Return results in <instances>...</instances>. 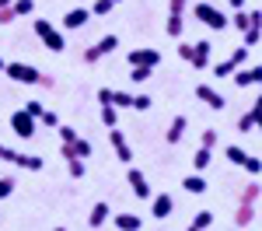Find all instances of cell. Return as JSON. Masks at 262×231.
<instances>
[{"instance_id":"cell-32","label":"cell","mask_w":262,"mask_h":231,"mask_svg":"<svg viewBox=\"0 0 262 231\" xmlns=\"http://www.w3.org/2000/svg\"><path fill=\"white\" fill-rule=\"evenodd\" d=\"M67 172H70V179H84V158H70Z\"/></svg>"},{"instance_id":"cell-9","label":"cell","mask_w":262,"mask_h":231,"mask_svg":"<svg viewBox=\"0 0 262 231\" xmlns=\"http://www.w3.org/2000/svg\"><path fill=\"white\" fill-rule=\"evenodd\" d=\"M11 130H14V137L28 140V137H35V119H32L25 109H18V112L11 116Z\"/></svg>"},{"instance_id":"cell-27","label":"cell","mask_w":262,"mask_h":231,"mask_svg":"<svg viewBox=\"0 0 262 231\" xmlns=\"http://www.w3.org/2000/svg\"><path fill=\"white\" fill-rule=\"evenodd\" d=\"M259 193H262L259 179H252V182H248V186L242 189V203H259Z\"/></svg>"},{"instance_id":"cell-15","label":"cell","mask_w":262,"mask_h":231,"mask_svg":"<svg viewBox=\"0 0 262 231\" xmlns=\"http://www.w3.org/2000/svg\"><path fill=\"white\" fill-rule=\"evenodd\" d=\"M185 130H189V119H185V116H175V119H171V123H168V133H164V144H179L182 137H185Z\"/></svg>"},{"instance_id":"cell-13","label":"cell","mask_w":262,"mask_h":231,"mask_svg":"<svg viewBox=\"0 0 262 231\" xmlns=\"http://www.w3.org/2000/svg\"><path fill=\"white\" fill-rule=\"evenodd\" d=\"M126 179H129V189L137 193V200H150V186H147V179H143V172H140V168H133V165H129Z\"/></svg>"},{"instance_id":"cell-48","label":"cell","mask_w":262,"mask_h":231,"mask_svg":"<svg viewBox=\"0 0 262 231\" xmlns=\"http://www.w3.org/2000/svg\"><path fill=\"white\" fill-rule=\"evenodd\" d=\"M56 231H67V228H56Z\"/></svg>"},{"instance_id":"cell-47","label":"cell","mask_w":262,"mask_h":231,"mask_svg":"<svg viewBox=\"0 0 262 231\" xmlns=\"http://www.w3.org/2000/svg\"><path fill=\"white\" fill-rule=\"evenodd\" d=\"M7 4H11V0H0V7H7Z\"/></svg>"},{"instance_id":"cell-45","label":"cell","mask_w":262,"mask_h":231,"mask_svg":"<svg viewBox=\"0 0 262 231\" xmlns=\"http://www.w3.org/2000/svg\"><path fill=\"white\" fill-rule=\"evenodd\" d=\"M231 7H234V11H238V7H245V0H231Z\"/></svg>"},{"instance_id":"cell-31","label":"cell","mask_w":262,"mask_h":231,"mask_svg":"<svg viewBox=\"0 0 262 231\" xmlns=\"http://www.w3.org/2000/svg\"><path fill=\"white\" fill-rule=\"evenodd\" d=\"M116 119H119V109H116V105H101V123L116 126Z\"/></svg>"},{"instance_id":"cell-23","label":"cell","mask_w":262,"mask_h":231,"mask_svg":"<svg viewBox=\"0 0 262 231\" xmlns=\"http://www.w3.org/2000/svg\"><path fill=\"white\" fill-rule=\"evenodd\" d=\"M182 189L192 193V196H200V193H206V182H203V175L196 172V175H185V179H182Z\"/></svg>"},{"instance_id":"cell-37","label":"cell","mask_w":262,"mask_h":231,"mask_svg":"<svg viewBox=\"0 0 262 231\" xmlns=\"http://www.w3.org/2000/svg\"><path fill=\"white\" fill-rule=\"evenodd\" d=\"M242 168H248V175H252V179H259V172H262V161H259V158H252V154H248V161H245Z\"/></svg>"},{"instance_id":"cell-25","label":"cell","mask_w":262,"mask_h":231,"mask_svg":"<svg viewBox=\"0 0 262 231\" xmlns=\"http://www.w3.org/2000/svg\"><path fill=\"white\" fill-rule=\"evenodd\" d=\"M210 161H213V151H210V147H200V151L192 154V168H196V172L210 168Z\"/></svg>"},{"instance_id":"cell-10","label":"cell","mask_w":262,"mask_h":231,"mask_svg":"<svg viewBox=\"0 0 262 231\" xmlns=\"http://www.w3.org/2000/svg\"><path fill=\"white\" fill-rule=\"evenodd\" d=\"M126 60H129V67H150V70H154V67H158V63H161V53H158V49H129V56H126Z\"/></svg>"},{"instance_id":"cell-2","label":"cell","mask_w":262,"mask_h":231,"mask_svg":"<svg viewBox=\"0 0 262 231\" xmlns=\"http://www.w3.org/2000/svg\"><path fill=\"white\" fill-rule=\"evenodd\" d=\"M35 35L42 39V46H46L49 53H63V49H67V39H63L60 28H53V21L39 18V21H35Z\"/></svg>"},{"instance_id":"cell-16","label":"cell","mask_w":262,"mask_h":231,"mask_svg":"<svg viewBox=\"0 0 262 231\" xmlns=\"http://www.w3.org/2000/svg\"><path fill=\"white\" fill-rule=\"evenodd\" d=\"M262 81V67H238L234 70V84L238 88H248V84H259Z\"/></svg>"},{"instance_id":"cell-21","label":"cell","mask_w":262,"mask_h":231,"mask_svg":"<svg viewBox=\"0 0 262 231\" xmlns=\"http://www.w3.org/2000/svg\"><path fill=\"white\" fill-rule=\"evenodd\" d=\"M255 214H259V210H255V203H238V214H234V224H238V228H248V224L255 221Z\"/></svg>"},{"instance_id":"cell-20","label":"cell","mask_w":262,"mask_h":231,"mask_svg":"<svg viewBox=\"0 0 262 231\" xmlns=\"http://www.w3.org/2000/svg\"><path fill=\"white\" fill-rule=\"evenodd\" d=\"M108 214H112V210H108V203H105V200H98V203L91 207V214H88V224H91V228H101V224L108 221Z\"/></svg>"},{"instance_id":"cell-38","label":"cell","mask_w":262,"mask_h":231,"mask_svg":"<svg viewBox=\"0 0 262 231\" xmlns=\"http://www.w3.org/2000/svg\"><path fill=\"white\" fill-rule=\"evenodd\" d=\"M74 151H77V158H91V144H88L84 137H77V140H74Z\"/></svg>"},{"instance_id":"cell-50","label":"cell","mask_w":262,"mask_h":231,"mask_svg":"<svg viewBox=\"0 0 262 231\" xmlns=\"http://www.w3.org/2000/svg\"><path fill=\"white\" fill-rule=\"evenodd\" d=\"M206 231H210V228H206Z\"/></svg>"},{"instance_id":"cell-30","label":"cell","mask_w":262,"mask_h":231,"mask_svg":"<svg viewBox=\"0 0 262 231\" xmlns=\"http://www.w3.org/2000/svg\"><path fill=\"white\" fill-rule=\"evenodd\" d=\"M262 39V25H252V28H245V46L252 49V46H259Z\"/></svg>"},{"instance_id":"cell-6","label":"cell","mask_w":262,"mask_h":231,"mask_svg":"<svg viewBox=\"0 0 262 231\" xmlns=\"http://www.w3.org/2000/svg\"><path fill=\"white\" fill-rule=\"evenodd\" d=\"M98 102L101 105H116V109H137V95H129V91H116V88H101Z\"/></svg>"},{"instance_id":"cell-44","label":"cell","mask_w":262,"mask_h":231,"mask_svg":"<svg viewBox=\"0 0 262 231\" xmlns=\"http://www.w3.org/2000/svg\"><path fill=\"white\" fill-rule=\"evenodd\" d=\"M39 88H56V81H53L49 74H39Z\"/></svg>"},{"instance_id":"cell-36","label":"cell","mask_w":262,"mask_h":231,"mask_svg":"<svg viewBox=\"0 0 262 231\" xmlns=\"http://www.w3.org/2000/svg\"><path fill=\"white\" fill-rule=\"evenodd\" d=\"M150 74H154L150 67H133V74H129V77H133L137 84H143V81H150Z\"/></svg>"},{"instance_id":"cell-26","label":"cell","mask_w":262,"mask_h":231,"mask_svg":"<svg viewBox=\"0 0 262 231\" xmlns=\"http://www.w3.org/2000/svg\"><path fill=\"white\" fill-rule=\"evenodd\" d=\"M14 165L32 168V172H42V165H46V161H42L39 154H18V158H14Z\"/></svg>"},{"instance_id":"cell-34","label":"cell","mask_w":262,"mask_h":231,"mask_svg":"<svg viewBox=\"0 0 262 231\" xmlns=\"http://www.w3.org/2000/svg\"><path fill=\"white\" fill-rule=\"evenodd\" d=\"M39 123H42V126H49V130H56V126H60V116H56V112H53V109H42Z\"/></svg>"},{"instance_id":"cell-28","label":"cell","mask_w":262,"mask_h":231,"mask_svg":"<svg viewBox=\"0 0 262 231\" xmlns=\"http://www.w3.org/2000/svg\"><path fill=\"white\" fill-rule=\"evenodd\" d=\"M224 158H227V161H231V165H245V161H248V151H242V147H224Z\"/></svg>"},{"instance_id":"cell-18","label":"cell","mask_w":262,"mask_h":231,"mask_svg":"<svg viewBox=\"0 0 262 231\" xmlns=\"http://www.w3.org/2000/svg\"><path fill=\"white\" fill-rule=\"evenodd\" d=\"M255 126H259V102H252V105H248V112L238 119V133H252Z\"/></svg>"},{"instance_id":"cell-49","label":"cell","mask_w":262,"mask_h":231,"mask_svg":"<svg viewBox=\"0 0 262 231\" xmlns=\"http://www.w3.org/2000/svg\"><path fill=\"white\" fill-rule=\"evenodd\" d=\"M116 4H119V0H116Z\"/></svg>"},{"instance_id":"cell-12","label":"cell","mask_w":262,"mask_h":231,"mask_svg":"<svg viewBox=\"0 0 262 231\" xmlns=\"http://www.w3.org/2000/svg\"><path fill=\"white\" fill-rule=\"evenodd\" d=\"M196 98H200V102H206L213 112H221L224 105H227V98H224L217 88H210V84H200V88H196Z\"/></svg>"},{"instance_id":"cell-17","label":"cell","mask_w":262,"mask_h":231,"mask_svg":"<svg viewBox=\"0 0 262 231\" xmlns=\"http://www.w3.org/2000/svg\"><path fill=\"white\" fill-rule=\"evenodd\" d=\"M88 18H91V11H88V7H70V11L63 14V28H84Z\"/></svg>"},{"instance_id":"cell-35","label":"cell","mask_w":262,"mask_h":231,"mask_svg":"<svg viewBox=\"0 0 262 231\" xmlns=\"http://www.w3.org/2000/svg\"><path fill=\"white\" fill-rule=\"evenodd\" d=\"M217 144H221V137H217V130H203V137H200V147H210V151H213Z\"/></svg>"},{"instance_id":"cell-43","label":"cell","mask_w":262,"mask_h":231,"mask_svg":"<svg viewBox=\"0 0 262 231\" xmlns=\"http://www.w3.org/2000/svg\"><path fill=\"white\" fill-rule=\"evenodd\" d=\"M179 56H182V60H189V56H192V42H182V46H179Z\"/></svg>"},{"instance_id":"cell-40","label":"cell","mask_w":262,"mask_h":231,"mask_svg":"<svg viewBox=\"0 0 262 231\" xmlns=\"http://www.w3.org/2000/svg\"><path fill=\"white\" fill-rule=\"evenodd\" d=\"M42 109H46L42 102H25V112H28L32 119H39V116H42Z\"/></svg>"},{"instance_id":"cell-33","label":"cell","mask_w":262,"mask_h":231,"mask_svg":"<svg viewBox=\"0 0 262 231\" xmlns=\"http://www.w3.org/2000/svg\"><path fill=\"white\" fill-rule=\"evenodd\" d=\"M112 7H116V0H95L91 14H98V18H105V14H112Z\"/></svg>"},{"instance_id":"cell-14","label":"cell","mask_w":262,"mask_h":231,"mask_svg":"<svg viewBox=\"0 0 262 231\" xmlns=\"http://www.w3.org/2000/svg\"><path fill=\"white\" fill-rule=\"evenodd\" d=\"M171 210H175V200L168 196V193H158V196H150V214L164 221V217H171Z\"/></svg>"},{"instance_id":"cell-42","label":"cell","mask_w":262,"mask_h":231,"mask_svg":"<svg viewBox=\"0 0 262 231\" xmlns=\"http://www.w3.org/2000/svg\"><path fill=\"white\" fill-rule=\"evenodd\" d=\"M14 193V179H0V200Z\"/></svg>"},{"instance_id":"cell-7","label":"cell","mask_w":262,"mask_h":231,"mask_svg":"<svg viewBox=\"0 0 262 231\" xmlns=\"http://www.w3.org/2000/svg\"><path fill=\"white\" fill-rule=\"evenodd\" d=\"M108 144H112V151H116V158H119L122 165H133V147H129V140H126L122 130L108 126Z\"/></svg>"},{"instance_id":"cell-8","label":"cell","mask_w":262,"mask_h":231,"mask_svg":"<svg viewBox=\"0 0 262 231\" xmlns=\"http://www.w3.org/2000/svg\"><path fill=\"white\" fill-rule=\"evenodd\" d=\"M245 60H248V46H238V49H234L227 60H221L217 67H213V74H217V77H231V74H234V70H238Z\"/></svg>"},{"instance_id":"cell-3","label":"cell","mask_w":262,"mask_h":231,"mask_svg":"<svg viewBox=\"0 0 262 231\" xmlns=\"http://www.w3.org/2000/svg\"><path fill=\"white\" fill-rule=\"evenodd\" d=\"M185 7L189 0H168V21H164V32L171 39H182V28H185Z\"/></svg>"},{"instance_id":"cell-1","label":"cell","mask_w":262,"mask_h":231,"mask_svg":"<svg viewBox=\"0 0 262 231\" xmlns=\"http://www.w3.org/2000/svg\"><path fill=\"white\" fill-rule=\"evenodd\" d=\"M192 18H200L206 28H213V32H224L227 25H231V18L224 14L221 7H213V4H196L192 7Z\"/></svg>"},{"instance_id":"cell-11","label":"cell","mask_w":262,"mask_h":231,"mask_svg":"<svg viewBox=\"0 0 262 231\" xmlns=\"http://www.w3.org/2000/svg\"><path fill=\"white\" fill-rule=\"evenodd\" d=\"M210 56H213V42H192V56H189V63L196 67V70H206L210 67Z\"/></svg>"},{"instance_id":"cell-41","label":"cell","mask_w":262,"mask_h":231,"mask_svg":"<svg viewBox=\"0 0 262 231\" xmlns=\"http://www.w3.org/2000/svg\"><path fill=\"white\" fill-rule=\"evenodd\" d=\"M14 158H18V151H14V147L0 144V161H11V165H14Z\"/></svg>"},{"instance_id":"cell-39","label":"cell","mask_w":262,"mask_h":231,"mask_svg":"<svg viewBox=\"0 0 262 231\" xmlns=\"http://www.w3.org/2000/svg\"><path fill=\"white\" fill-rule=\"evenodd\" d=\"M56 133H60V140H77V137H81L74 126H56Z\"/></svg>"},{"instance_id":"cell-5","label":"cell","mask_w":262,"mask_h":231,"mask_svg":"<svg viewBox=\"0 0 262 231\" xmlns=\"http://www.w3.org/2000/svg\"><path fill=\"white\" fill-rule=\"evenodd\" d=\"M4 74H7L11 81H18V84H39V74H42V70H35L32 63L14 60V63H4Z\"/></svg>"},{"instance_id":"cell-22","label":"cell","mask_w":262,"mask_h":231,"mask_svg":"<svg viewBox=\"0 0 262 231\" xmlns=\"http://www.w3.org/2000/svg\"><path fill=\"white\" fill-rule=\"evenodd\" d=\"M116 228H119V231H140L143 228V217H140V214H119V217H116Z\"/></svg>"},{"instance_id":"cell-19","label":"cell","mask_w":262,"mask_h":231,"mask_svg":"<svg viewBox=\"0 0 262 231\" xmlns=\"http://www.w3.org/2000/svg\"><path fill=\"white\" fill-rule=\"evenodd\" d=\"M234 25H238V28H252V25H262V14L259 11H245V7H238V11H234Z\"/></svg>"},{"instance_id":"cell-24","label":"cell","mask_w":262,"mask_h":231,"mask_svg":"<svg viewBox=\"0 0 262 231\" xmlns=\"http://www.w3.org/2000/svg\"><path fill=\"white\" fill-rule=\"evenodd\" d=\"M213 224V210H200L196 217H192V224H189V231H206Z\"/></svg>"},{"instance_id":"cell-46","label":"cell","mask_w":262,"mask_h":231,"mask_svg":"<svg viewBox=\"0 0 262 231\" xmlns=\"http://www.w3.org/2000/svg\"><path fill=\"white\" fill-rule=\"evenodd\" d=\"M4 63H7V60H4V56H0V74H4Z\"/></svg>"},{"instance_id":"cell-29","label":"cell","mask_w":262,"mask_h":231,"mask_svg":"<svg viewBox=\"0 0 262 231\" xmlns=\"http://www.w3.org/2000/svg\"><path fill=\"white\" fill-rule=\"evenodd\" d=\"M11 7H14V14L25 18V14H32L35 11V0H11Z\"/></svg>"},{"instance_id":"cell-4","label":"cell","mask_w":262,"mask_h":231,"mask_svg":"<svg viewBox=\"0 0 262 231\" xmlns=\"http://www.w3.org/2000/svg\"><path fill=\"white\" fill-rule=\"evenodd\" d=\"M116 46H119V39H116V35H101L95 46H88V49L81 53V63H88V67H91V63H98L101 56L116 53Z\"/></svg>"}]
</instances>
